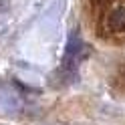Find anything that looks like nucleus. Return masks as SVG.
Returning <instances> with one entry per match:
<instances>
[{
  "instance_id": "obj_1",
  "label": "nucleus",
  "mask_w": 125,
  "mask_h": 125,
  "mask_svg": "<svg viewBox=\"0 0 125 125\" xmlns=\"http://www.w3.org/2000/svg\"><path fill=\"white\" fill-rule=\"evenodd\" d=\"M101 32L105 36H121L125 34V4H117V6H109L103 10L101 16Z\"/></svg>"
}]
</instances>
